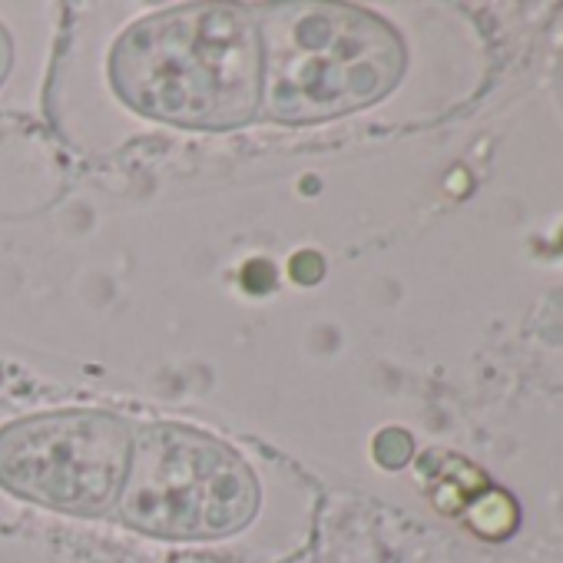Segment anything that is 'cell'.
I'll list each match as a JSON object with an SVG mask.
<instances>
[{
    "instance_id": "1",
    "label": "cell",
    "mask_w": 563,
    "mask_h": 563,
    "mask_svg": "<svg viewBox=\"0 0 563 563\" xmlns=\"http://www.w3.org/2000/svg\"><path fill=\"white\" fill-rule=\"evenodd\" d=\"M117 100L176 130H235L258 117L262 44L245 8L183 4L130 24L107 60Z\"/></svg>"
},
{
    "instance_id": "2",
    "label": "cell",
    "mask_w": 563,
    "mask_h": 563,
    "mask_svg": "<svg viewBox=\"0 0 563 563\" xmlns=\"http://www.w3.org/2000/svg\"><path fill=\"white\" fill-rule=\"evenodd\" d=\"M262 44L258 117L278 126H316L362 113L405 77L401 34L355 4H272L255 18Z\"/></svg>"
},
{
    "instance_id": "3",
    "label": "cell",
    "mask_w": 563,
    "mask_h": 563,
    "mask_svg": "<svg viewBox=\"0 0 563 563\" xmlns=\"http://www.w3.org/2000/svg\"><path fill=\"white\" fill-rule=\"evenodd\" d=\"M258 507L262 484L229 441L179 421H146L133 431L117 500L123 527L166 543H216L239 537Z\"/></svg>"
},
{
    "instance_id": "4",
    "label": "cell",
    "mask_w": 563,
    "mask_h": 563,
    "mask_svg": "<svg viewBox=\"0 0 563 563\" xmlns=\"http://www.w3.org/2000/svg\"><path fill=\"white\" fill-rule=\"evenodd\" d=\"M133 428L97 408L41 411L0 428V487L18 500L67 517H107L117 510Z\"/></svg>"
},
{
    "instance_id": "5",
    "label": "cell",
    "mask_w": 563,
    "mask_h": 563,
    "mask_svg": "<svg viewBox=\"0 0 563 563\" xmlns=\"http://www.w3.org/2000/svg\"><path fill=\"white\" fill-rule=\"evenodd\" d=\"M11 67H14V44H11V34L4 31V24H0V84L8 80Z\"/></svg>"
}]
</instances>
